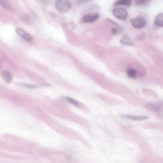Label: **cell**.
<instances>
[{"label":"cell","instance_id":"1","mask_svg":"<svg viewBox=\"0 0 163 163\" xmlns=\"http://www.w3.org/2000/svg\"><path fill=\"white\" fill-rule=\"evenodd\" d=\"M56 9L59 12L66 13L71 8V4L69 0H58L55 3Z\"/></svg>","mask_w":163,"mask_h":163},{"label":"cell","instance_id":"2","mask_svg":"<svg viewBox=\"0 0 163 163\" xmlns=\"http://www.w3.org/2000/svg\"><path fill=\"white\" fill-rule=\"evenodd\" d=\"M147 110L161 116L162 115V103H149L145 105Z\"/></svg>","mask_w":163,"mask_h":163},{"label":"cell","instance_id":"3","mask_svg":"<svg viewBox=\"0 0 163 163\" xmlns=\"http://www.w3.org/2000/svg\"><path fill=\"white\" fill-rule=\"evenodd\" d=\"M130 22L132 27L136 29H139L143 27L146 23L144 18L141 16L131 19Z\"/></svg>","mask_w":163,"mask_h":163},{"label":"cell","instance_id":"4","mask_svg":"<svg viewBox=\"0 0 163 163\" xmlns=\"http://www.w3.org/2000/svg\"><path fill=\"white\" fill-rule=\"evenodd\" d=\"M112 13L113 16L120 20L126 19L128 15V13L126 10L122 8L115 9L113 10Z\"/></svg>","mask_w":163,"mask_h":163},{"label":"cell","instance_id":"5","mask_svg":"<svg viewBox=\"0 0 163 163\" xmlns=\"http://www.w3.org/2000/svg\"><path fill=\"white\" fill-rule=\"evenodd\" d=\"M100 18V15L97 13H90L87 14L82 18L84 23H90L96 22Z\"/></svg>","mask_w":163,"mask_h":163},{"label":"cell","instance_id":"6","mask_svg":"<svg viewBox=\"0 0 163 163\" xmlns=\"http://www.w3.org/2000/svg\"><path fill=\"white\" fill-rule=\"evenodd\" d=\"M122 118L131 119L136 121H141L149 119V117L145 116H136L131 115H123L121 116Z\"/></svg>","mask_w":163,"mask_h":163},{"label":"cell","instance_id":"7","mask_svg":"<svg viewBox=\"0 0 163 163\" xmlns=\"http://www.w3.org/2000/svg\"><path fill=\"white\" fill-rule=\"evenodd\" d=\"M16 32L20 37L25 40L30 41L32 40V37L30 35L21 28H16Z\"/></svg>","mask_w":163,"mask_h":163},{"label":"cell","instance_id":"8","mask_svg":"<svg viewBox=\"0 0 163 163\" xmlns=\"http://www.w3.org/2000/svg\"><path fill=\"white\" fill-rule=\"evenodd\" d=\"M1 76L4 80L7 83H11L12 80V77L11 73L8 70L3 71Z\"/></svg>","mask_w":163,"mask_h":163},{"label":"cell","instance_id":"9","mask_svg":"<svg viewBox=\"0 0 163 163\" xmlns=\"http://www.w3.org/2000/svg\"><path fill=\"white\" fill-rule=\"evenodd\" d=\"M131 0H118L115 2L113 5V6H124L126 7H129L132 5Z\"/></svg>","mask_w":163,"mask_h":163},{"label":"cell","instance_id":"10","mask_svg":"<svg viewBox=\"0 0 163 163\" xmlns=\"http://www.w3.org/2000/svg\"><path fill=\"white\" fill-rule=\"evenodd\" d=\"M0 5L7 11L13 12L14 10L12 6L5 0H0Z\"/></svg>","mask_w":163,"mask_h":163},{"label":"cell","instance_id":"11","mask_svg":"<svg viewBox=\"0 0 163 163\" xmlns=\"http://www.w3.org/2000/svg\"><path fill=\"white\" fill-rule=\"evenodd\" d=\"M120 42L122 44L128 45L129 46H133V44L132 42L130 39L128 35H125L120 40Z\"/></svg>","mask_w":163,"mask_h":163},{"label":"cell","instance_id":"12","mask_svg":"<svg viewBox=\"0 0 163 163\" xmlns=\"http://www.w3.org/2000/svg\"><path fill=\"white\" fill-rule=\"evenodd\" d=\"M154 23L155 25L159 27H162L163 26V14L160 13L156 16L154 20Z\"/></svg>","mask_w":163,"mask_h":163},{"label":"cell","instance_id":"13","mask_svg":"<svg viewBox=\"0 0 163 163\" xmlns=\"http://www.w3.org/2000/svg\"><path fill=\"white\" fill-rule=\"evenodd\" d=\"M126 73L127 76L131 79H135L137 76L136 70L132 68L127 69Z\"/></svg>","mask_w":163,"mask_h":163},{"label":"cell","instance_id":"14","mask_svg":"<svg viewBox=\"0 0 163 163\" xmlns=\"http://www.w3.org/2000/svg\"><path fill=\"white\" fill-rule=\"evenodd\" d=\"M152 0H134L136 4L139 6H145L150 3Z\"/></svg>","mask_w":163,"mask_h":163},{"label":"cell","instance_id":"15","mask_svg":"<svg viewBox=\"0 0 163 163\" xmlns=\"http://www.w3.org/2000/svg\"><path fill=\"white\" fill-rule=\"evenodd\" d=\"M17 85H18L19 86L21 87H26L29 88H37V86L36 85H33V84H24L22 83H17L16 84Z\"/></svg>","mask_w":163,"mask_h":163},{"label":"cell","instance_id":"16","mask_svg":"<svg viewBox=\"0 0 163 163\" xmlns=\"http://www.w3.org/2000/svg\"><path fill=\"white\" fill-rule=\"evenodd\" d=\"M66 100L71 104L76 106H79V103L78 102L72 98L67 97L66 98Z\"/></svg>","mask_w":163,"mask_h":163},{"label":"cell","instance_id":"17","mask_svg":"<svg viewBox=\"0 0 163 163\" xmlns=\"http://www.w3.org/2000/svg\"><path fill=\"white\" fill-rule=\"evenodd\" d=\"M118 30L116 28H112L111 32L112 35H115L118 33Z\"/></svg>","mask_w":163,"mask_h":163},{"label":"cell","instance_id":"18","mask_svg":"<svg viewBox=\"0 0 163 163\" xmlns=\"http://www.w3.org/2000/svg\"><path fill=\"white\" fill-rule=\"evenodd\" d=\"M89 1H90V0H79V2L80 3H83L84 2H86Z\"/></svg>","mask_w":163,"mask_h":163},{"label":"cell","instance_id":"19","mask_svg":"<svg viewBox=\"0 0 163 163\" xmlns=\"http://www.w3.org/2000/svg\"><path fill=\"white\" fill-rule=\"evenodd\" d=\"M0 68H1V66H0Z\"/></svg>","mask_w":163,"mask_h":163}]
</instances>
